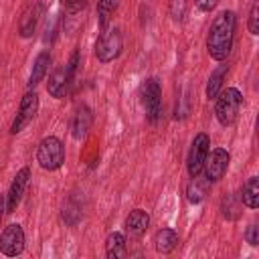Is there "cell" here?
<instances>
[{"label": "cell", "instance_id": "4316f807", "mask_svg": "<svg viewBox=\"0 0 259 259\" xmlns=\"http://www.w3.org/2000/svg\"><path fill=\"white\" fill-rule=\"evenodd\" d=\"M2 217H4V198L0 194V223H2Z\"/></svg>", "mask_w": 259, "mask_h": 259}, {"label": "cell", "instance_id": "d4e9b609", "mask_svg": "<svg viewBox=\"0 0 259 259\" xmlns=\"http://www.w3.org/2000/svg\"><path fill=\"white\" fill-rule=\"evenodd\" d=\"M245 239H247V243L249 245H259V227L257 225H249V229H247V233H245Z\"/></svg>", "mask_w": 259, "mask_h": 259}, {"label": "cell", "instance_id": "cb8c5ba5", "mask_svg": "<svg viewBox=\"0 0 259 259\" xmlns=\"http://www.w3.org/2000/svg\"><path fill=\"white\" fill-rule=\"evenodd\" d=\"M249 32L259 34V4L257 2L251 6V12H249Z\"/></svg>", "mask_w": 259, "mask_h": 259}, {"label": "cell", "instance_id": "6da1fadb", "mask_svg": "<svg viewBox=\"0 0 259 259\" xmlns=\"http://www.w3.org/2000/svg\"><path fill=\"white\" fill-rule=\"evenodd\" d=\"M235 26H237L235 12L225 10L219 16H214L206 36V49L214 61H225L229 57L233 49V38H235Z\"/></svg>", "mask_w": 259, "mask_h": 259}, {"label": "cell", "instance_id": "9a60e30c", "mask_svg": "<svg viewBox=\"0 0 259 259\" xmlns=\"http://www.w3.org/2000/svg\"><path fill=\"white\" fill-rule=\"evenodd\" d=\"M150 225V214L142 208H134L125 219V231L130 237H140Z\"/></svg>", "mask_w": 259, "mask_h": 259}, {"label": "cell", "instance_id": "e0dca14e", "mask_svg": "<svg viewBox=\"0 0 259 259\" xmlns=\"http://www.w3.org/2000/svg\"><path fill=\"white\" fill-rule=\"evenodd\" d=\"M49 65H51V53H49V51L38 53V57L34 59V65H32V73H30L28 87H34V85H38V83L45 79V75H47V71H49Z\"/></svg>", "mask_w": 259, "mask_h": 259}, {"label": "cell", "instance_id": "2e32d148", "mask_svg": "<svg viewBox=\"0 0 259 259\" xmlns=\"http://www.w3.org/2000/svg\"><path fill=\"white\" fill-rule=\"evenodd\" d=\"M178 245V233L174 229H160L156 235H154V247L158 253L162 255H168L176 249Z\"/></svg>", "mask_w": 259, "mask_h": 259}, {"label": "cell", "instance_id": "3957f363", "mask_svg": "<svg viewBox=\"0 0 259 259\" xmlns=\"http://www.w3.org/2000/svg\"><path fill=\"white\" fill-rule=\"evenodd\" d=\"M77 61H79V53L75 51L71 61L65 65V67H57L51 75H49V81H47V91L51 97L55 99H63L69 91V85L73 81V73L77 69Z\"/></svg>", "mask_w": 259, "mask_h": 259}, {"label": "cell", "instance_id": "5bb4252c", "mask_svg": "<svg viewBox=\"0 0 259 259\" xmlns=\"http://www.w3.org/2000/svg\"><path fill=\"white\" fill-rule=\"evenodd\" d=\"M210 184H212V182H210L206 176H200V174L192 176V180H190L188 186H186V198H188L192 204L202 202L204 196H206L208 190H210Z\"/></svg>", "mask_w": 259, "mask_h": 259}, {"label": "cell", "instance_id": "ba28073f", "mask_svg": "<svg viewBox=\"0 0 259 259\" xmlns=\"http://www.w3.org/2000/svg\"><path fill=\"white\" fill-rule=\"evenodd\" d=\"M36 111H38V95H36L34 91H26L24 97H22V101H20L18 113H16L12 125H10V134H18V132H22V130L34 119Z\"/></svg>", "mask_w": 259, "mask_h": 259}, {"label": "cell", "instance_id": "44dd1931", "mask_svg": "<svg viewBox=\"0 0 259 259\" xmlns=\"http://www.w3.org/2000/svg\"><path fill=\"white\" fill-rule=\"evenodd\" d=\"M125 253V237L121 233H111L105 241V255L109 259H117Z\"/></svg>", "mask_w": 259, "mask_h": 259}, {"label": "cell", "instance_id": "ac0fdd59", "mask_svg": "<svg viewBox=\"0 0 259 259\" xmlns=\"http://www.w3.org/2000/svg\"><path fill=\"white\" fill-rule=\"evenodd\" d=\"M241 202H243L247 208H257V206H259V178H257V176H251V178L243 184Z\"/></svg>", "mask_w": 259, "mask_h": 259}, {"label": "cell", "instance_id": "484cf974", "mask_svg": "<svg viewBox=\"0 0 259 259\" xmlns=\"http://www.w3.org/2000/svg\"><path fill=\"white\" fill-rule=\"evenodd\" d=\"M219 2H221V0H194V4H196L202 12H210V10H214Z\"/></svg>", "mask_w": 259, "mask_h": 259}, {"label": "cell", "instance_id": "7c38bea8", "mask_svg": "<svg viewBox=\"0 0 259 259\" xmlns=\"http://www.w3.org/2000/svg\"><path fill=\"white\" fill-rule=\"evenodd\" d=\"M28 178H30V170H28L26 166L16 172V176H14L12 184H10V190H8V194H6V210H8V212L16 210V206H18L22 194H24V188H26V184H28Z\"/></svg>", "mask_w": 259, "mask_h": 259}, {"label": "cell", "instance_id": "ffe728a7", "mask_svg": "<svg viewBox=\"0 0 259 259\" xmlns=\"http://www.w3.org/2000/svg\"><path fill=\"white\" fill-rule=\"evenodd\" d=\"M117 6H119V0H97V22L101 30L107 28V22L117 10Z\"/></svg>", "mask_w": 259, "mask_h": 259}, {"label": "cell", "instance_id": "603a6c76", "mask_svg": "<svg viewBox=\"0 0 259 259\" xmlns=\"http://www.w3.org/2000/svg\"><path fill=\"white\" fill-rule=\"evenodd\" d=\"M170 16L180 22L186 16V0H172L170 2Z\"/></svg>", "mask_w": 259, "mask_h": 259}, {"label": "cell", "instance_id": "7a4b0ae2", "mask_svg": "<svg viewBox=\"0 0 259 259\" xmlns=\"http://www.w3.org/2000/svg\"><path fill=\"white\" fill-rule=\"evenodd\" d=\"M217 105H214V115L219 119L221 125H233L239 117L241 105H243V95L237 87H227L225 91H221L217 97Z\"/></svg>", "mask_w": 259, "mask_h": 259}, {"label": "cell", "instance_id": "7402d4cb", "mask_svg": "<svg viewBox=\"0 0 259 259\" xmlns=\"http://www.w3.org/2000/svg\"><path fill=\"white\" fill-rule=\"evenodd\" d=\"M221 208H223V214L227 219H237L239 217V202H237V198L233 194H227L223 198V206Z\"/></svg>", "mask_w": 259, "mask_h": 259}, {"label": "cell", "instance_id": "d6986e66", "mask_svg": "<svg viewBox=\"0 0 259 259\" xmlns=\"http://www.w3.org/2000/svg\"><path fill=\"white\" fill-rule=\"evenodd\" d=\"M227 71H229V65H219L210 77H208V83H206V97L208 99H214L219 93H221V87H223V81L227 77Z\"/></svg>", "mask_w": 259, "mask_h": 259}, {"label": "cell", "instance_id": "4fadbf2b", "mask_svg": "<svg viewBox=\"0 0 259 259\" xmlns=\"http://www.w3.org/2000/svg\"><path fill=\"white\" fill-rule=\"evenodd\" d=\"M91 121H93L91 109H89L87 105H81V107L75 111L73 119H71V136H73L75 140H85V136H87L89 130H91Z\"/></svg>", "mask_w": 259, "mask_h": 259}, {"label": "cell", "instance_id": "8fae6325", "mask_svg": "<svg viewBox=\"0 0 259 259\" xmlns=\"http://www.w3.org/2000/svg\"><path fill=\"white\" fill-rule=\"evenodd\" d=\"M42 12H45V6H42V2H38V0L32 2V4L22 12L20 22H18V34H20L22 38H28V36L34 34V30H36V26H38V20H40Z\"/></svg>", "mask_w": 259, "mask_h": 259}, {"label": "cell", "instance_id": "277c9868", "mask_svg": "<svg viewBox=\"0 0 259 259\" xmlns=\"http://www.w3.org/2000/svg\"><path fill=\"white\" fill-rule=\"evenodd\" d=\"M36 160L45 170H57L65 162V146L57 136H49L38 144Z\"/></svg>", "mask_w": 259, "mask_h": 259}, {"label": "cell", "instance_id": "30bf717a", "mask_svg": "<svg viewBox=\"0 0 259 259\" xmlns=\"http://www.w3.org/2000/svg\"><path fill=\"white\" fill-rule=\"evenodd\" d=\"M0 251L8 257H16L24 251V231L20 225H8L0 235Z\"/></svg>", "mask_w": 259, "mask_h": 259}, {"label": "cell", "instance_id": "9c48e42d", "mask_svg": "<svg viewBox=\"0 0 259 259\" xmlns=\"http://www.w3.org/2000/svg\"><path fill=\"white\" fill-rule=\"evenodd\" d=\"M229 162H231V156L227 150L223 148H214L210 154H206L204 158V164H202V170H204V176L210 180V182H217L225 176L227 168H229Z\"/></svg>", "mask_w": 259, "mask_h": 259}, {"label": "cell", "instance_id": "5b68a950", "mask_svg": "<svg viewBox=\"0 0 259 259\" xmlns=\"http://www.w3.org/2000/svg\"><path fill=\"white\" fill-rule=\"evenodd\" d=\"M140 97H142V105L146 111L148 121H158L160 113H162V87L160 81L156 77H150L142 83L140 87Z\"/></svg>", "mask_w": 259, "mask_h": 259}, {"label": "cell", "instance_id": "8992f818", "mask_svg": "<svg viewBox=\"0 0 259 259\" xmlns=\"http://www.w3.org/2000/svg\"><path fill=\"white\" fill-rule=\"evenodd\" d=\"M121 47H123L121 30L119 28H105L99 34L97 42H95V57L101 63H109V61H113V59L119 57Z\"/></svg>", "mask_w": 259, "mask_h": 259}, {"label": "cell", "instance_id": "52a82bcc", "mask_svg": "<svg viewBox=\"0 0 259 259\" xmlns=\"http://www.w3.org/2000/svg\"><path fill=\"white\" fill-rule=\"evenodd\" d=\"M208 146H210V138L204 132L194 136V140L190 144L188 158H186V170H188L190 178L202 172V164H204V158L208 154Z\"/></svg>", "mask_w": 259, "mask_h": 259}]
</instances>
